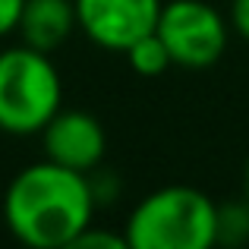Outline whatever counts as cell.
<instances>
[{
	"label": "cell",
	"instance_id": "277c9868",
	"mask_svg": "<svg viewBox=\"0 0 249 249\" xmlns=\"http://www.w3.org/2000/svg\"><path fill=\"white\" fill-rule=\"evenodd\" d=\"M174 67L208 70L227 51V19L205 0H170L161 6L158 29Z\"/></svg>",
	"mask_w": 249,
	"mask_h": 249
},
{
	"label": "cell",
	"instance_id": "4fadbf2b",
	"mask_svg": "<svg viewBox=\"0 0 249 249\" xmlns=\"http://www.w3.org/2000/svg\"><path fill=\"white\" fill-rule=\"evenodd\" d=\"M243 199L249 202V158H246V170H243Z\"/></svg>",
	"mask_w": 249,
	"mask_h": 249
},
{
	"label": "cell",
	"instance_id": "7a4b0ae2",
	"mask_svg": "<svg viewBox=\"0 0 249 249\" xmlns=\"http://www.w3.org/2000/svg\"><path fill=\"white\" fill-rule=\"evenodd\" d=\"M218 205L196 186H161L136 202L123 227L129 249H214Z\"/></svg>",
	"mask_w": 249,
	"mask_h": 249
},
{
	"label": "cell",
	"instance_id": "ba28073f",
	"mask_svg": "<svg viewBox=\"0 0 249 249\" xmlns=\"http://www.w3.org/2000/svg\"><path fill=\"white\" fill-rule=\"evenodd\" d=\"M123 57H126L129 67H133L139 76H145V79L164 76L167 70L174 67V57H170L167 44L161 41L158 32H148V35H142L139 41H133L126 51H123Z\"/></svg>",
	"mask_w": 249,
	"mask_h": 249
},
{
	"label": "cell",
	"instance_id": "6da1fadb",
	"mask_svg": "<svg viewBox=\"0 0 249 249\" xmlns=\"http://www.w3.org/2000/svg\"><path fill=\"white\" fill-rule=\"evenodd\" d=\"M95 205L89 174L44 158L10 180L3 193V224L25 249H60L91 224Z\"/></svg>",
	"mask_w": 249,
	"mask_h": 249
},
{
	"label": "cell",
	"instance_id": "8992f818",
	"mask_svg": "<svg viewBox=\"0 0 249 249\" xmlns=\"http://www.w3.org/2000/svg\"><path fill=\"white\" fill-rule=\"evenodd\" d=\"M41 148L44 158L63 164L79 174H91L101 167L107 152V133L101 120L89 110H57L41 129Z\"/></svg>",
	"mask_w": 249,
	"mask_h": 249
},
{
	"label": "cell",
	"instance_id": "30bf717a",
	"mask_svg": "<svg viewBox=\"0 0 249 249\" xmlns=\"http://www.w3.org/2000/svg\"><path fill=\"white\" fill-rule=\"evenodd\" d=\"M60 249H129L126 237L114 231H101V227H85L82 233H76L73 240H67Z\"/></svg>",
	"mask_w": 249,
	"mask_h": 249
},
{
	"label": "cell",
	"instance_id": "9c48e42d",
	"mask_svg": "<svg viewBox=\"0 0 249 249\" xmlns=\"http://www.w3.org/2000/svg\"><path fill=\"white\" fill-rule=\"evenodd\" d=\"M214 233H218V246L224 249H243L249 243V202H227L218 205V218H214Z\"/></svg>",
	"mask_w": 249,
	"mask_h": 249
},
{
	"label": "cell",
	"instance_id": "3957f363",
	"mask_svg": "<svg viewBox=\"0 0 249 249\" xmlns=\"http://www.w3.org/2000/svg\"><path fill=\"white\" fill-rule=\"evenodd\" d=\"M63 107V82L51 54L16 44L0 51V129L10 136L41 133Z\"/></svg>",
	"mask_w": 249,
	"mask_h": 249
},
{
	"label": "cell",
	"instance_id": "8fae6325",
	"mask_svg": "<svg viewBox=\"0 0 249 249\" xmlns=\"http://www.w3.org/2000/svg\"><path fill=\"white\" fill-rule=\"evenodd\" d=\"M25 0H0V38L19 29V16H22Z\"/></svg>",
	"mask_w": 249,
	"mask_h": 249
},
{
	"label": "cell",
	"instance_id": "52a82bcc",
	"mask_svg": "<svg viewBox=\"0 0 249 249\" xmlns=\"http://www.w3.org/2000/svg\"><path fill=\"white\" fill-rule=\"evenodd\" d=\"M76 29L79 22H76L73 0H25L16 32L22 35V44L41 54H54L57 48L70 41Z\"/></svg>",
	"mask_w": 249,
	"mask_h": 249
},
{
	"label": "cell",
	"instance_id": "5b68a950",
	"mask_svg": "<svg viewBox=\"0 0 249 249\" xmlns=\"http://www.w3.org/2000/svg\"><path fill=\"white\" fill-rule=\"evenodd\" d=\"M76 22L91 44L123 54L133 41L158 29L161 0H73Z\"/></svg>",
	"mask_w": 249,
	"mask_h": 249
},
{
	"label": "cell",
	"instance_id": "7c38bea8",
	"mask_svg": "<svg viewBox=\"0 0 249 249\" xmlns=\"http://www.w3.org/2000/svg\"><path fill=\"white\" fill-rule=\"evenodd\" d=\"M231 25L237 29L240 38L249 41V0H233L231 3Z\"/></svg>",
	"mask_w": 249,
	"mask_h": 249
}]
</instances>
